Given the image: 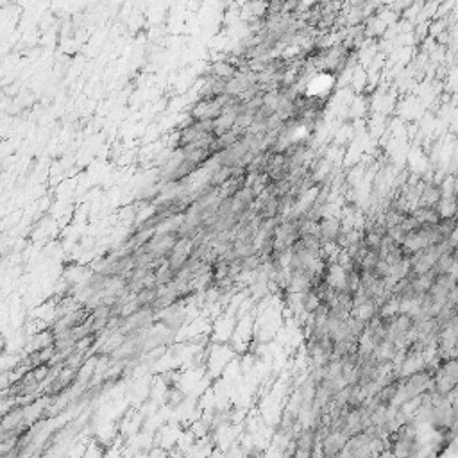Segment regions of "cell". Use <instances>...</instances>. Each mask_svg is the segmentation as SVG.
Listing matches in <instances>:
<instances>
[{
  "label": "cell",
  "instance_id": "cell-1",
  "mask_svg": "<svg viewBox=\"0 0 458 458\" xmlns=\"http://www.w3.org/2000/svg\"><path fill=\"white\" fill-rule=\"evenodd\" d=\"M347 439L342 433H328L319 444V458H335L344 451Z\"/></svg>",
  "mask_w": 458,
  "mask_h": 458
}]
</instances>
